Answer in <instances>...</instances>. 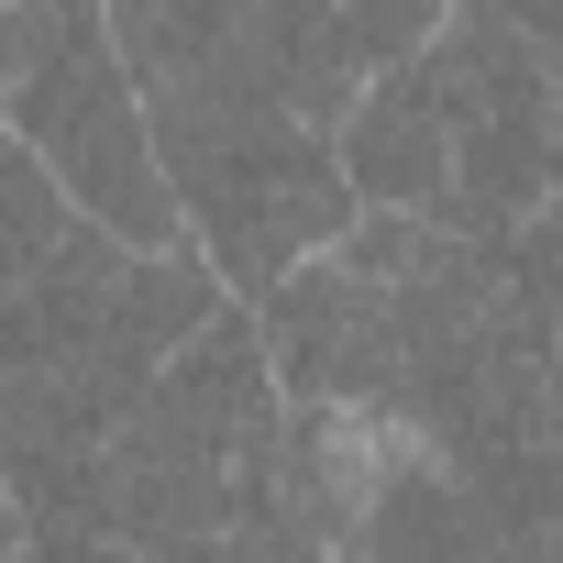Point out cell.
Returning <instances> with one entry per match:
<instances>
[{
  "instance_id": "cell-10",
  "label": "cell",
  "mask_w": 563,
  "mask_h": 563,
  "mask_svg": "<svg viewBox=\"0 0 563 563\" xmlns=\"http://www.w3.org/2000/svg\"><path fill=\"white\" fill-rule=\"evenodd\" d=\"M497 12H508V23H519V34L552 56V67H563V0H497Z\"/></svg>"
},
{
  "instance_id": "cell-7",
  "label": "cell",
  "mask_w": 563,
  "mask_h": 563,
  "mask_svg": "<svg viewBox=\"0 0 563 563\" xmlns=\"http://www.w3.org/2000/svg\"><path fill=\"white\" fill-rule=\"evenodd\" d=\"M78 221H89V210L56 188V166H45L12 122H0V288H23L34 265H56Z\"/></svg>"
},
{
  "instance_id": "cell-13",
  "label": "cell",
  "mask_w": 563,
  "mask_h": 563,
  "mask_svg": "<svg viewBox=\"0 0 563 563\" xmlns=\"http://www.w3.org/2000/svg\"><path fill=\"white\" fill-rule=\"evenodd\" d=\"M541 310H552V332H563V299H541Z\"/></svg>"
},
{
  "instance_id": "cell-9",
  "label": "cell",
  "mask_w": 563,
  "mask_h": 563,
  "mask_svg": "<svg viewBox=\"0 0 563 563\" xmlns=\"http://www.w3.org/2000/svg\"><path fill=\"white\" fill-rule=\"evenodd\" d=\"M34 563H188V552H133V541H100V530H34Z\"/></svg>"
},
{
  "instance_id": "cell-11",
  "label": "cell",
  "mask_w": 563,
  "mask_h": 563,
  "mask_svg": "<svg viewBox=\"0 0 563 563\" xmlns=\"http://www.w3.org/2000/svg\"><path fill=\"white\" fill-rule=\"evenodd\" d=\"M486 563H563V519H541V530H508Z\"/></svg>"
},
{
  "instance_id": "cell-3",
  "label": "cell",
  "mask_w": 563,
  "mask_h": 563,
  "mask_svg": "<svg viewBox=\"0 0 563 563\" xmlns=\"http://www.w3.org/2000/svg\"><path fill=\"white\" fill-rule=\"evenodd\" d=\"M343 177L365 210H420L508 243L541 199H563V67L497 0H453L420 56L365 78Z\"/></svg>"
},
{
  "instance_id": "cell-5",
  "label": "cell",
  "mask_w": 563,
  "mask_h": 563,
  "mask_svg": "<svg viewBox=\"0 0 563 563\" xmlns=\"http://www.w3.org/2000/svg\"><path fill=\"white\" fill-rule=\"evenodd\" d=\"M0 122L56 166V188L100 232H122L144 254L188 243L144 78L111 34V0H0Z\"/></svg>"
},
{
  "instance_id": "cell-4",
  "label": "cell",
  "mask_w": 563,
  "mask_h": 563,
  "mask_svg": "<svg viewBox=\"0 0 563 563\" xmlns=\"http://www.w3.org/2000/svg\"><path fill=\"white\" fill-rule=\"evenodd\" d=\"M265 508H288V387H276L254 299H221L133 398V420L89 453L67 530L133 552H199Z\"/></svg>"
},
{
  "instance_id": "cell-6",
  "label": "cell",
  "mask_w": 563,
  "mask_h": 563,
  "mask_svg": "<svg viewBox=\"0 0 563 563\" xmlns=\"http://www.w3.org/2000/svg\"><path fill=\"white\" fill-rule=\"evenodd\" d=\"M288 497L332 563H486L497 508L475 475L376 398H288Z\"/></svg>"
},
{
  "instance_id": "cell-1",
  "label": "cell",
  "mask_w": 563,
  "mask_h": 563,
  "mask_svg": "<svg viewBox=\"0 0 563 563\" xmlns=\"http://www.w3.org/2000/svg\"><path fill=\"white\" fill-rule=\"evenodd\" d=\"M111 34L144 78L188 243L232 299H265L354 232L343 122L376 67L332 0H111Z\"/></svg>"
},
{
  "instance_id": "cell-12",
  "label": "cell",
  "mask_w": 563,
  "mask_h": 563,
  "mask_svg": "<svg viewBox=\"0 0 563 563\" xmlns=\"http://www.w3.org/2000/svg\"><path fill=\"white\" fill-rule=\"evenodd\" d=\"M23 552H34V519H23V497H12V486H0V563H23Z\"/></svg>"
},
{
  "instance_id": "cell-8",
  "label": "cell",
  "mask_w": 563,
  "mask_h": 563,
  "mask_svg": "<svg viewBox=\"0 0 563 563\" xmlns=\"http://www.w3.org/2000/svg\"><path fill=\"white\" fill-rule=\"evenodd\" d=\"M332 12L354 23L365 67H398V56H420V45L442 34V12H453V0H332Z\"/></svg>"
},
{
  "instance_id": "cell-2",
  "label": "cell",
  "mask_w": 563,
  "mask_h": 563,
  "mask_svg": "<svg viewBox=\"0 0 563 563\" xmlns=\"http://www.w3.org/2000/svg\"><path fill=\"white\" fill-rule=\"evenodd\" d=\"M221 265L199 243H122L100 221L67 232L56 265L0 288V486L34 530H67L89 453L133 420L155 365L221 310Z\"/></svg>"
}]
</instances>
